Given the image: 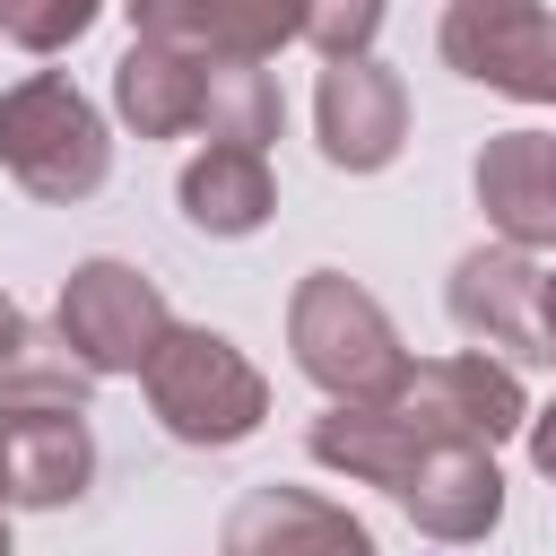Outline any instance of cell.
<instances>
[{"instance_id":"obj_1","label":"cell","mask_w":556,"mask_h":556,"mask_svg":"<svg viewBox=\"0 0 556 556\" xmlns=\"http://www.w3.org/2000/svg\"><path fill=\"white\" fill-rule=\"evenodd\" d=\"M287 348L304 365L313 391H330V408H391L408 382V348L391 330V313L348 278V269H304L287 295Z\"/></svg>"},{"instance_id":"obj_2","label":"cell","mask_w":556,"mask_h":556,"mask_svg":"<svg viewBox=\"0 0 556 556\" xmlns=\"http://www.w3.org/2000/svg\"><path fill=\"white\" fill-rule=\"evenodd\" d=\"M0 165L17 174V191L52 208L104 191L113 139H104V113L70 87V70H26L17 87H0Z\"/></svg>"},{"instance_id":"obj_3","label":"cell","mask_w":556,"mask_h":556,"mask_svg":"<svg viewBox=\"0 0 556 556\" xmlns=\"http://www.w3.org/2000/svg\"><path fill=\"white\" fill-rule=\"evenodd\" d=\"M139 382H148L156 426L174 443H191V452H226V443L261 434V417H269V382L226 330H182L174 321Z\"/></svg>"},{"instance_id":"obj_4","label":"cell","mask_w":556,"mask_h":556,"mask_svg":"<svg viewBox=\"0 0 556 556\" xmlns=\"http://www.w3.org/2000/svg\"><path fill=\"white\" fill-rule=\"evenodd\" d=\"M52 330L70 339V356L104 382V374H148V356L165 348L174 330V304L156 278H139L130 261H78L61 278V304H52Z\"/></svg>"},{"instance_id":"obj_5","label":"cell","mask_w":556,"mask_h":556,"mask_svg":"<svg viewBox=\"0 0 556 556\" xmlns=\"http://www.w3.org/2000/svg\"><path fill=\"white\" fill-rule=\"evenodd\" d=\"M391 408L426 443H460V452H495V443H513L530 426V391L495 356H426V365H408Z\"/></svg>"},{"instance_id":"obj_6","label":"cell","mask_w":556,"mask_h":556,"mask_svg":"<svg viewBox=\"0 0 556 556\" xmlns=\"http://www.w3.org/2000/svg\"><path fill=\"white\" fill-rule=\"evenodd\" d=\"M443 61L495 96L556 104V17L530 0H452L443 9Z\"/></svg>"},{"instance_id":"obj_7","label":"cell","mask_w":556,"mask_h":556,"mask_svg":"<svg viewBox=\"0 0 556 556\" xmlns=\"http://www.w3.org/2000/svg\"><path fill=\"white\" fill-rule=\"evenodd\" d=\"M469 356H513V365H547L539 348V261L513 252V243H478L452 261V287H443Z\"/></svg>"},{"instance_id":"obj_8","label":"cell","mask_w":556,"mask_h":556,"mask_svg":"<svg viewBox=\"0 0 556 556\" xmlns=\"http://www.w3.org/2000/svg\"><path fill=\"white\" fill-rule=\"evenodd\" d=\"M313 139L339 174H382L408 139V87L400 70H382L374 52L365 61H321L313 78Z\"/></svg>"},{"instance_id":"obj_9","label":"cell","mask_w":556,"mask_h":556,"mask_svg":"<svg viewBox=\"0 0 556 556\" xmlns=\"http://www.w3.org/2000/svg\"><path fill=\"white\" fill-rule=\"evenodd\" d=\"M217 556H374V530L348 504L269 478V486L235 495V513L217 530Z\"/></svg>"},{"instance_id":"obj_10","label":"cell","mask_w":556,"mask_h":556,"mask_svg":"<svg viewBox=\"0 0 556 556\" xmlns=\"http://www.w3.org/2000/svg\"><path fill=\"white\" fill-rule=\"evenodd\" d=\"M391 504H400L426 539L469 547V539H486V530L504 521V469H495V452L426 443V452H417V469L391 486Z\"/></svg>"},{"instance_id":"obj_11","label":"cell","mask_w":556,"mask_h":556,"mask_svg":"<svg viewBox=\"0 0 556 556\" xmlns=\"http://www.w3.org/2000/svg\"><path fill=\"white\" fill-rule=\"evenodd\" d=\"M96 478L87 417H0V495L17 513H61Z\"/></svg>"},{"instance_id":"obj_12","label":"cell","mask_w":556,"mask_h":556,"mask_svg":"<svg viewBox=\"0 0 556 556\" xmlns=\"http://www.w3.org/2000/svg\"><path fill=\"white\" fill-rule=\"evenodd\" d=\"M478 208L495 226V243L513 252H539L556 243V200H547V130H495L478 148Z\"/></svg>"},{"instance_id":"obj_13","label":"cell","mask_w":556,"mask_h":556,"mask_svg":"<svg viewBox=\"0 0 556 556\" xmlns=\"http://www.w3.org/2000/svg\"><path fill=\"white\" fill-rule=\"evenodd\" d=\"M200 87H208V61L200 52H174V43H148V35H130L122 61H113V113L139 139L200 130Z\"/></svg>"},{"instance_id":"obj_14","label":"cell","mask_w":556,"mask_h":556,"mask_svg":"<svg viewBox=\"0 0 556 556\" xmlns=\"http://www.w3.org/2000/svg\"><path fill=\"white\" fill-rule=\"evenodd\" d=\"M130 35L200 52V61H269L278 43H295V17H261V9H208V0H139Z\"/></svg>"},{"instance_id":"obj_15","label":"cell","mask_w":556,"mask_h":556,"mask_svg":"<svg viewBox=\"0 0 556 556\" xmlns=\"http://www.w3.org/2000/svg\"><path fill=\"white\" fill-rule=\"evenodd\" d=\"M96 374L70 356L52 321H17L0 348V417H87Z\"/></svg>"},{"instance_id":"obj_16","label":"cell","mask_w":556,"mask_h":556,"mask_svg":"<svg viewBox=\"0 0 556 556\" xmlns=\"http://www.w3.org/2000/svg\"><path fill=\"white\" fill-rule=\"evenodd\" d=\"M174 200L200 235H252V226H269L278 182H269V156H252V148H200L182 165Z\"/></svg>"},{"instance_id":"obj_17","label":"cell","mask_w":556,"mask_h":556,"mask_svg":"<svg viewBox=\"0 0 556 556\" xmlns=\"http://www.w3.org/2000/svg\"><path fill=\"white\" fill-rule=\"evenodd\" d=\"M304 443H313L321 469L365 478V486H382V495H391V486L417 469V452H426V434H417L400 408H321Z\"/></svg>"},{"instance_id":"obj_18","label":"cell","mask_w":556,"mask_h":556,"mask_svg":"<svg viewBox=\"0 0 556 556\" xmlns=\"http://www.w3.org/2000/svg\"><path fill=\"white\" fill-rule=\"evenodd\" d=\"M278 122H287V104H278V78H269L261 61H208V87H200V130H208V148H252V156H269Z\"/></svg>"},{"instance_id":"obj_19","label":"cell","mask_w":556,"mask_h":556,"mask_svg":"<svg viewBox=\"0 0 556 556\" xmlns=\"http://www.w3.org/2000/svg\"><path fill=\"white\" fill-rule=\"evenodd\" d=\"M382 35V9L374 0H348V9H304L295 17V43H321V61H365V43Z\"/></svg>"},{"instance_id":"obj_20","label":"cell","mask_w":556,"mask_h":556,"mask_svg":"<svg viewBox=\"0 0 556 556\" xmlns=\"http://www.w3.org/2000/svg\"><path fill=\"white\" fill-rule=\"evenodd\" d=\"M104 9L96 0H52V9H0V35L26 43V52H52V43H78Z\"/></svg>"},{"instance_id":"obj_21","label":"cell","mask_w":556,"mask_h":556,"mask_svg":"<svg viewBox=\"0 0 556 556\" xmlns=\"http://www.w3.org/2000/svg\"><path fill=\"white\" fill-rule=\"evenodd\" d=\"M521 434H530V469H539V478L556 486V400H547V408H539V417H530Z\"/></svg>"},{"instance_id":"obj_22","label":"cell","mask_w":556,"mask_h":556,"mask_svg":"<svg viewBox=\"0 0 556 556\" xmlns=\"http://www.w3.org/2000/svg\"><path fill=\"white\" fill-rule=\"evenodd\" d=\"M539 348L556 356V269H539Z\"/></svg>"},{"instance_id":"obj_23","label":"cell","mask_w":556,"mask_h":556,"mask_svg":"<svg viewBox=\"0 0 556 556\" xmlns=\"http://www.w3.org/2000/svg\"><path fill=\"white\" fill-rule=\"evenodd\" d=\"M17 321H26V313H17L9 295H0V348H9V330H17Z\"/></svg>"},{"instance_id":"obj_24","label":"cell","mask_w":556,"mask_h":556,"mask_svg":"<svg viewBox=\"0 0 556 556\" xmlns=\"http://www.w3.org/2000/svg\"><path fill=\"white\" fill-rule=\"evenodd\" d=\"M547 200H556V139H547Z\"/></svg>"},{"instance_id":"obj_25","label":"cell","mask_w":556,"mask_h":556,"mask_svg":"<svg viewBox=\"0 0 556 556\" xmlns=\"http://www.w3.org/2000/svg\"><path fill=\"white\" fill-rule=\"evenodd\" d=\"M0 556H17V547H9V521H0Z\"/></svg>"},{"instance_id":"obj_26","label":"cell","mask_w":556,"mask_h":556,"mask_svg":"<svg viewBox=\"0 0 556 556\" xmlns=\"http://www.w3.org/2000/svg\"><path fill=\"white\" fill-rule=\"evenodd\" d=\"M0 504H9V495H0Z\"/></svg>"}]
</instances>
